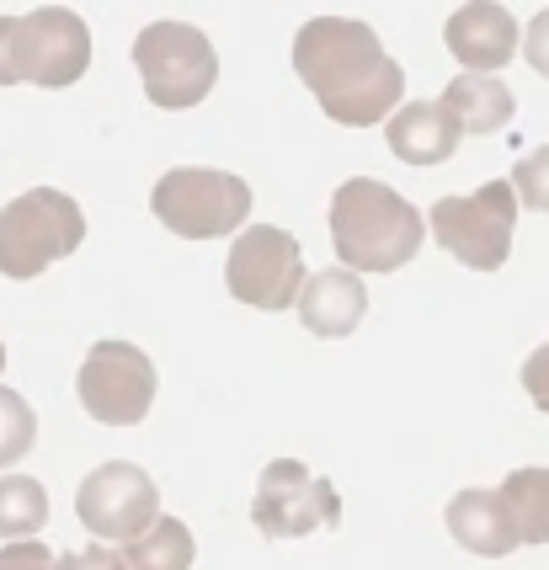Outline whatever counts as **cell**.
<instances>
[{
	"instance_id": "cell-16",
	"label": "cell",
	"mask_w": 549,
	"mask_h": 570,
	"mask_svg": "<svg viewBox=\"0 0 549 570\" xmlns=\"http://www.w3.org/2000/svg\"><path fill=\"white\" fill-rule=\"evenodd\" d=\"M438 107L453 118L459 139H464V134L486 139V134H501V128L512 124L518 97L507 91L501 75H459V80H449V91L438 97Z\"/></svg>"
},
{
	"instance_id": "cell-8",
	"label": "cell",
	"mask_w": 549,
	"mask_h": 570,
	"mask_svg": "<svg viewBox=\"0 0 549 570\" xmlns=\"http://www.w3.org/2000/svg\"><path fill=\"white\" fill-rule=\"evenodd\" d=\"M251 522L267 539H304V533H321V528L342 522V497L325 474H315L300 459H273L256 480Z\"/></svg>"
},
{
	"instance_id": "cell-6",
	"label": "cell",
	"mask_w": 549,
	"mask_h": 570,
	"mask_svg": "<svg viewBox=\"0 0 549 570\" xmlns=\"http://www.w3.org/2000/svg\"><path fill=\"white\" fill-rule=\"evenodd\" d=\"M134 65L145 80V97L166 112L198 107L219 80V53L187 22H150L134 38Z\"/></svg>"
},
{
	"instance_id": "cell-7",
	"label": "cell",
	"mask_w": 549,
	"mask_h": 570,
	"mask_svg": "<svg viewBox=\"0 0 549 570\" xmlns=\"http://www.w3.org/2000/svg\"><path fill=\"white\" fill-rule=\"evenodd\" d=\"M432 235L438 246L459 256L474 273H497L501 262L512 256V224H518V198L507 181H486L464 198H438L432 203Z\"/></svg>"
},
{
	"instance_id": "cell-19",
	"label": "cell",
	"mask_w": 549,
	"mask_h": 570,
	"mask_svg": "<svg viewBox=\"0 0 549 570\" xmlns=\"http://www.w3.org/2000/svg\"><path fill=\"white\" fill-rule=\"evenodd\" d=\"M43 522H49V491L32 474H0V539L22 544L43 533Z\"/></svg>"
},
{
	"instance_id": "cell-23",
	"label": "cell",
	"mask_w": 549,
	"mask_h": 570,
	"mask_svg": "<svg viewBox=\"0 0 549 570\" xmlns=\"http://www.w3.org/2000/svg\"><path fill=\"white\" fill-rule=\"evenodd\" d=\"M523 390H528V400L539 405L549 416V342L545 347H533L528 352V363H523Z\"/></svg>"
},
{
	"instance_id": "cell-9",
	"label": "cell",
	"mask_w": 549,
	"mask_h": 570,
	"mask_svg": "<svg viewBox=\"0 0 549 570\" xmlns=\"http://www.w3.org/2000/svg\"><path fill=\"white\" fill-rule=\"evenodd\" d=\"M304 250L277 224H251L229 240L225 288L251 309H288L304 288Z\"/></svg>"
},
{
	"instance_id": "cell-3",
	"label": "cell",
	"mask_w": 549,
	"mask_h": 570,
	"mask_svg": "<svg viewBox=\"0 0 549 570\" xmlns=\"http://www.w3.org/2000/svg\"><path fill=\"white\" fill-rule=\"evenodd\" d=\"M91 65V27L70 6H43L27 17H0V86L65 91Z\"/></svg>"
},
{
	"instance_id": "cell-18",
	"label": "cell",
	"mask_w": 549,
	"mask_h": 570,
	"mask_svg": "<svg viewBox=\"0 0 549 570\" xmlns=\"http://www.w3.org/2000/svg\"><path fill=\"white\" fill-rule=\"evenodd\" d=\"M193 533H187V522L176 518H155L139 539H128L124 544V570H193Z\"/></svg>"
},
{
	"instance_id": "cell-4",
	"label": "cell",
	"mask_w": 549,
	"mask_h": 570,
	"mask_svg": "<svg viewBox=\"0 0 549 570\" xmlns=\"http://www.w3.org/2000/svg\"><path fill=\"white\" fill-rule=\"evenodd\" d=\"M86 240V214L59 187H32L0 208V277H38L43 267L76 256Z\"/></svg>"
},
{
	"instance_id": "cell-15",
	"label": "cell",
	"mask_w": 549,
	"mask_h": 570,
	"mask_svg": "<svg viewBox=\"0 0 549 570\" xmlns=\"http://www.w3.org/2000/svg\"><path fill=\"white\" fill-rule=\"evenodd\" d=\"M384 139L405 166H443L459 149V128L438 101H400L384 118Z\"/></svg>"
},
{
	"instance_id": "cell-17",
	"label": "cell",
	"mask_w": 549,
	"mask_h": 570,
	"mask_svg": "<svg viewBox=\"0 0 549 570\" xmlns=\"http://www.w3.org/2000/svg\"><path fill=\"white\" fill-rule=\"evenodd\" d=\"M501 507L518 528V544H549V470H512L501 480Z\"/></svg>"
},
{
	"instance_id": "cell-13",
	"label": "cell",
	"mask_w": 549,
	"mask_h": 570,
	"mask_svg": "<svg viewBox=\"0 0 549 570\" xmlns=\"http://www.w3.org/2000/svg\"><path fill=\"white\" fill-rule=\"evenodd\" d=\"M300 321L310 336H325V342H342L352 336L363 315H369V288H363V277L342 273V267H325V273L304 277L300 288Z\"/></svg>"
},
{
	"instance_id": "cell-2",
	"label": "cell",
	"mask_w": 549,
	"mask_h": 570,
	"mask_svg": "<svg viewBox=\"0 0 549 570\" xmlns=\"http://www.w3.org/2000/svg\"><path fill=\"white\" fill-rule=\"evenodd\" d=\"M422 240V214L374 176H352L331 193V246L342 256V273H395Z\"/></svg>"
},
{
	"instance_id": "cell-20",
	"label": "cell",
	"mask_w": 549,
	"mask_h": 570,
	"mask_svg": "<svg viewBox=\"0 0 549 570\" xmlns=\"http://www.w3.org/2000/svg\"><path fill=\"white\" fill-rule=\"evenodd\" d=\"M38 438V416H32V405H27L17 390H0V470L6 464H17L27 448Z\"/></svg>"
},
{
	"instance_id": "cell-21",
	"label": "cell",
	"mask_w": 549,
	"mask_h": 570,
	"mask_svg": "<svg viewBox=\"0 0 549 570\" xmlns=\"http://www.w3.org/2000/svg\"><path fill=\"white\" fill-rule=\"evenodd\" d=\"M512 198L528 203L533 214H549V145L533 149V155H523L518 166H512Z\"/></svg>"
},
{
	"instance_id": "cell-22",
	"label": "cell",
	"mask_w": 549,
	"mask_h": 570,
	"mask_svg": "<svg viewBox=\"0 0 549 570\" xmlns=\"http://www.w3.org/2000/svg\"><path fill=\"white\" fill-rule=\"evenodd\" d=\"M53 570H124V560H118V549L86 544L70 549V554H53Z\"/></svg>"
},
{
	"instance_id": "cell-10",
	"label": "cell",
	"mask_w": 549,
	"mask_h": 570,
	"mask_svg": "<svg viewBox=\"0 0 549 570\" xmlns=\"http://www.w3.org/2000/svg\"><path fill=\"white\" fill-rule=\"evenodd\" d=\"M80 405L107 426H134L155 405V363L134 342H97L80 363Z\"/></svg>"
},
{
	"instance_id": "cell-25",
	"label": "cell",
	"mask_w": 549,
	"mask_h": 570,
	"mask_svg": "<svg viewBox=\"0 0 549 570\" xmlns=\"http://www.w3.org/2000/svg\"><path fill=\"white\" fill-rule=\"evenodd\" d=\"M523 53H528V65H533V70H539V75L549 80V6L539 11V17H533V22H528V32H523Z\"/></svg>"
},
{
	"instance_id": "cell-24",
	"label": "cell",
	"mask_w": 549,
	"mask_h": 570,
	"mask_svg": "<svg viewBox=\"0 0 549 570\" xmlns=\"http://www.w3.org/2000/svg\"><path fill=\"white\" fill-rule=\"evenodd\" d=\"M0 570H53V554L38 539H22V544L0 549Z\"/></svg>"
},
{
	"instance_id": "cell-26",
	"label": "cell",
	"mask_w": 549,
	"mask_h": 570,
	"mask_svg": "<svg viewBox=\"0 0 549 570\" xmlns=\"http://www.w3.org/2000/svg\"><path fill=\"white\" fill-rule=\"evenodd\" d=\"M0 368H6V342H0Z\"/></svg>"
},
{
	"instance_id": "cell-14",
	"label": "cell",
	"mask_w": 549,
	"mask_h": 570,
	"mask_svg": "<svg viewBox=\"0 0 549 570\" xmlns=\"http://www.w3.org/2000/svg\"><path fill=\"white\" fill-rule=\"evenodd\" d=\"M449 522L453 544L480 554V560H507L512 549H518V528L507 518V507H501V491H486V485H470V491H459L449 501Z\"/></svg>"
},
{
	"instance_id": "cell-12",
	"label": "cell",
	"mask_w": 549,
	"mask_h": 570,
	"mask_svg": "<svg viewBox=\"0 0 549 570\" xmlns=\"http://www.w3.org/2000/svg\"><path fill=\"white\" fill-rule=\"evenodd\" d=\"M443 43L459 65H470V75H497L518 53V22H512L507 6L470 0L443 22Z\"/></svg>"
},
{
	"instance_id": "cell-1",
	"label": "cell",
	"mask_w": 549,
	"mask_h": 570,
	"mask_svg": "<svg viewBox=\"0 0 549 570\" xmlns=\"http://www.w3.org/2000/svg\"><path fill=\"white\" fill-rule=\"evenodd\" d=\"M294 70L315 91L331 124H384L405 97V70L384 53L379 32L352 17H315L294 38Z\"/></svg>"
},
{
	"instance_id": "cell-11",
	"label": "cell",
	"mask_w": 549,
	"mask_h": 570,
	"mask_svg": "<svg viewBox=\"0 0 549 570\" xmlns=\"http://www.w3.org/2000/svg\"><path fill=\"white\" fill-rule=\"evenodd\" d=\"M76 512L80 522L97 533V544H128V539H139L155 518H160V491H155V480L139 464H128V459H112V464H101L80 480L76 491Z\"/></svg>"
},
{
	"instance_id": "cell-5",
	"label": "cell",
	"mask_w": 549,
	"mask_h": 570,
	"mask_svg": "<svg viewBox=\"0 0 549 570\" xmlns=\"http://www.w3.org/2000/svg\"><path fill=\"white\" fill-rule=\"evenodd\" d=\"M150 208L182 240H219V235H241V224L251 214V187L229 171L176 166L155 181Z\"/></svg>"
}]
</instances>
